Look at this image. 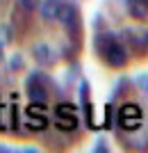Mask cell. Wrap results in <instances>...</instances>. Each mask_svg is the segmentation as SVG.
<instances>
[{
    "mask_svg": "<svg viewBox=\"0 0 148 153\" xmlns=\"http://www.w3.org/2000/svg\"><path fill=\"white\" fill-rule=\"evenodd\" d=\"M98 41H100V53H103L105 62L110 64V66L119 69V66H123V64L128 62V53H125V48H123L114 37H100Z\"/></svg>",
    "mask_w": 148,
    "mask_h": 153,
    "instance_id": "6da1fadb",
    "label": "cell"
},
{
    "mask_svg": "<svg viewBox=\"0 0 148 153\" xmlns=\"http://www.w3.org/2000/svg\"><path fill=\"white\" fill-rule=\"evenodd\" d=\"M46 76H30V80H27V98L32 103H37V105H43L46 101H48V89H46V85H43Z\"/></svg>",
    "mask_w": 148,
    "mask_h": 153,
    "instance_id": "7a4b0ae2",
    "label": "cell"
},
{
    "mask_svg": "<svg viewBox=\"0 0 148 153\" xmlns=\"http://www.w3.org/2000/svg\"><path fill=\"white\" fill-rule=\"evenodd\" d=\"M119 123H121L125 130L139 128V123H141V110H139V105H135V103L123 105V108L119 110Z\"/></svg>",
    "mask_w": 148,
    "mask_h": 153,
    "instance_id": "3957f363",
    "label": "cell"
},
{
    "mask_svg": "<svg viewBox=\"0 0 148 153\" xmlns=\"http://www.w3.org/2000/svg\"><path fill=\"white\" fill-rule=\"evenodd\" d=\"M57 21H62V25L64 27H77V23H80V19H77V9L73 5H68V2H62V9H59V16Z\"/></svg>",
    "mask_w": 148,
    "mask_h": 153,
    "instance_id": "277c9868",
    "label": "cell"
},
{
    "mask_svg": "<svg viewBox=\"0 0 148 153\" xmlns=\"http://www.w3.org/2000/svg\"><path fill=\"white\" fill-rule=\"evenodd\" d=\"M59 9H62V0H43L39 5V12H41L43 21H57Z\"/></svg>",
    "mask_w": 148,
    "mask_h": 153,
    "instance_id": "5b68a950",
    "label": "cell"
},
{
    "mask_svg": "<svg viewBox=\"0 0 148 153\" xmlns=\"http://www.w3.org/2000/svg\"><path fill=\"white\" fill-rule=\"evenodd\" d=\"M125 5H128V12L132 19L141 21L148 16V0H125Z\"/></svg>",
    "mask_w": 148,
    "mask_h": 153,
    "instance_id": "8992f818",
    "label": "cell"
},
{
    "mask_svg": "<svg viewBox=\"0 0 148 153\" xmlns=\"http://www.w3.org/2000/svg\"><path fill=\"white\" fill-rule=\"evenodd\" d=\"M32 57H34V62H39V64H52V51H50V46L48 44H34L32 46Z\"/></svg>",
    "mask_w": 148,
    "mask_h": 153,
    "instance_id": "52a82bcc",
    "label": "cell"
},
{
    "mask_svg": "<svg viewBox=\"0 0 148 153\" xmlns=\"http://www.w3.org/2000/svg\"><path fill=\"white\" fill-rule=\"evenodd\" d=\"M46 123H48V121H46V119H43L41 114H37V117H34L32 112H30V119H27V128H30V130H43V128H46Z\"/></svg>",
    "mask_w": 148,
    "mask_h": 153,
    "instance_id": "ba28073f",
    "label": "cell"
},
{
    "mask_svg": "<svg viewBox=\"0 0 148 153\" xmlns=\"http://www.w3.org/2000/svg\"><path fill=\"white\" fill-rule=\"evenodd\" d=\"M57 117H73L75 114V108L73 105H68V103H62V105H57Z\"/></svg>",
    "mask_w": 148,
    "mask_h": 153,
    "instance_id": "9c48e42d",
    "label": "cell"
},
{
    "mask_svg": "<svg viewBox=\"0 0 148 153\" xmlns=\"http://www.w3.org/2000/svg\"><path fill=\"white\" fill-rule=\"evenodd\" d=\"M18 5L25 9V12H34L39 7V0H18Z\"/></svg>",
    "mask_w": 148,
    "mask_h": 153,
    "instance_id": "30bf717a",
    "label": "cell"
},
{
    "mask_svg": "<svg viewBox=\"0 0 148 153\" xmlns=\"http://www.w3.org/2000/svg\"><path fill=\"white\" fill-rule=\"evenodd\" d=\"M137 82H139V87H141L144 91H148V76H141L139 80H137Z\"/></svg>",
    "mask_w": 148,
    "mask_h": 153,
    "instance_id": "8fae6325",
    "label": "cell"
},
{
    "mask_svg": "<svg viewBox=\"0 0 148 153\" xmlns=\"http://www.w3.org/2000/svg\"><path fill=\"white\" fill-rule=\"evenodd\" d=\"M9 66H12L14 71H16V69H21V66H23V62H21V57H12V64H9Z\"/></svg>",
    "mask_w": 148,
    "mask_h": 153,
    "instance_id": "7c38bea8",
    "label": "cell"
},
{
    "mask_svg": "<svg viewBox=\"0 0 148 153\" xmlns=\"http://www.w3.org/2000/svg\"><path fill=\"white\" fill-rule=\"evenodd\" d=\"M7 44V34H5V27H0V46Z\"/></svg>",
    "mask_w": 148,
    "mask_h": 153,
    "instance_id": "4fadbf2b",
    "label": "cell"
}]
</instances>
